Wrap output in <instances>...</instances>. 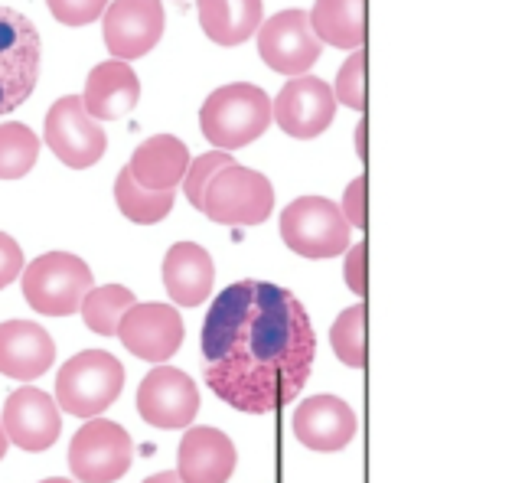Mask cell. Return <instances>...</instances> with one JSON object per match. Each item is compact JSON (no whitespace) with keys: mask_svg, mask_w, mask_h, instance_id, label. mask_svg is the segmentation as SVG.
I'll return each instance as SVG.
<instances>
[{"mask_svg":"<svg viewBox=\"0 0 512 483\" xmlns=\"http://www.w3.org/2000/svg\"><path fill=\"white\" fill-rule=\"evenodd\" d=\"M206 386L245 415L291 405L310 379L317 337L297 297L268 281H235L203 324Z\"/></svg>","mask_w":512,"mask_h":483,"instance_id":"cell-1","label":"cell"},{"mask_svg":"<svg viewBox=\"0 0 512 483\" xmlns=\"http://www.w3.org/2000/svg\"><path fill=\"white\" fill-rule=\"evenodd\" d=\"M271 125V98L248 82H232L212 92L199 108V128L219 151H235L258 141Z\"/></svg>","mask_w":512,"mask_h":483,"instance_id":"cell-2","label":"cell"},{"mask_svg":"<svg viewBox=\"0 0 512 483\" xmlns=\"http://www.w3.org/2000/svg\"><path fill=\"white\" fill-rule=\"evenodd\" d=\"M23 301L43 317L79 314L85 294L95 288L92 268L72 252H46L23 265Z\"/></svg>","mask_w":512,"mask_h":483,"instance_id":"cell-3","label":"cell"},{"mask_svg":"<svg viewBox=\"0 0 512 483\" xmlns=\"http://www.w3.org/2000/svg\"><path fill=\"white\" fill-rule=\"evenodd\" d=\"M124 366L105 350H85L56 373V405L79 418H98L121 395Z\"/></svg>","mask_w":512,"mask_h":483,"instance_id":"cell-4","label":"cell"},{"mask_svg":"<svg viewBox=\"0 0 512 483\" xmlns=\"http://www.w3.org/2000/svg\"><path fill=\"white\" fill-rule=\"evenodd\" d=\"M40 30L14 7H0V115L17 111L40 79Z\"/></svg>","mask_w":512,"mask_h":483,"instance_id":"cell-5","label":"cell"},{"mask_svg":"<svg viewBox=\"0 0 512 483\" xmlns=\"http://www.w3.org/2000/svg\"><path fill=\"white\" fill-rule=\"evenodd\" d=\"M349 222L340 206L327 196H301L281 213V239L291 252L304 258H336L343 255L349 239Z\"/></svg>","mask_w":512,"mask_h":483,"instance_id":"cell-6","label":"cell"},{"mask_svg":"<svg viewBox=\"0 0 512 483\" xmlns=\"http://www.w3.org/2000/svg\"><path fill=\"white\" fill-rule=\"evenodd\" d=\"M274 209V187L265 173L232 164L209 180L203 193V209L219 226H258Z\"/></svg>","mask_w":512,"mask_h":483,"instance_id":"cell-7","label":"cell"},{"mask_svg":"<svg viewBox=\"0 0 512 483\" xmlns=\"http://www.w3.org/2000/svg\"><path fill=\"white\" fill-rule=\"evenodd\" d=\"M134 461V441L118 421L92 418L69 444V470L82 483H115Z\"/></svg>","mask_w":512,"mask_h":483,"instance_id":"cell-8","label":"cell"},{"mask_svg":"<svg viewBox=\"0 0 512 483\" xmlns=\"http://www.w3.org/2000/svg\"><path fill=\"white\" fill-rule=\"evenodd\" d=\"M43 138L49 144V151L59 157V164H66L72 170L95 167L108 147L102 125L85 111L79 95H66L53 102V108L46 111Z\"/></svg>","mask_w":512,"mask_h":483,"instance_id":"cell-9","label":"cell"},{"mask_svg":"<svg viewBox=\"0 0 512 483\" xmlns=\"http://www.w3.org/2000/svg\"><path fill=\"white\" fill-rule=\"evenodd\" d=\"M258 56L265 66L281 76H307V69L320 59L323 43L310 27L307 10H281L258 27Z\"/></svg>","mask_w":512,"mask_h":483,"instance_id":"cell-10","label":"cell"},{"mask_svg":"<svg viewBox=\"0 0 512 483\" xmlns=\"http://www.w3.org/2000/svg\"><path fill=\"white\" fill-rule=\"evenodd\" d=\"M196 412H199V389L177 366L157 363L144 376L141 386H137V415L147 425L164 431L190 428Z\"/></svg>","mask_w":512,"mask_h":483,"instance_id":"cell-11","label":"cell"},{"mask_svg":"<svg viewBox=\"0 0 512 483\" xmlns=\"http://www.w3.org/2000/svg\"><path fill=\"white\" fill-rule=\"evenodd\" d=\"M167 14L160 0H111L102 14V33L111 59L131 63L160 43Z\"/></svg>","mask_w":512,"mask_h":483,"instance_id":"cell-12","label":"cell"},{"mask_svg":"<svg viewBox=\"0 0 512 483\" xmlns=\"http://www.w3.org/2000/svg\"><path fill=\"white\" fill-rule=\"evenodd\" d=\"M336 98L333 89L317 76H294L271 102V118L287 138L310 141L333 125Z\"/></svg>","mask_w":512,"mask_h":483,"instance_id":"cell-13","label":"cell"},{"mask_svg":"<svg viewBox=\"0 0 512 483\" xmlns=\"http://www.w3.org/2000/svg\"><path fill=\"white\" fill-rule=\"evenodd\" d=\"M115 337L124 343V350L147 363H167L183 343V317L170 304H134L121 317Z\"/></svg>","mask_w":512,"mask_h":483,"instance_id":"cell-14","label":"cell"},{"mask_svg":"<svg viewBox=\"0 0 512 483\" xmlns=\"http://www.w3.org/2000/svg\"><path fill=\"white\" fill-rule=\"evenodd\" d=\"M0 425H4L10 444H17L20 451L36 454V451L53 448L59 441L62 418H59L56 399H49L43 389L23 386L14 395H7Z\"/></svg>","mask_w":512,"mask_h":483,"instance_id":"cell-15","label":"cell"},{"mask_svg":"<svg viewBox=\"0 0 512 483\" xmlns=\"http://www.w3.org/2000/svg\"><path fill=\"white\" fill-rule=\"evenodd\" d=\"M359 421L356 412L336 395H314L304 399L294 412V435L310 451L333 454L343 451L356 438Z\"/></svg>","mask_w":512,"mask_h":483,"instance_id":"cell-16","label":"cell"},{"mask_svg":"<svg viewBox=\"0 0 512 483\" xmlns=\"http://www.w3.org/2000/svg\"><path fill=\"white\" fill-rule=\"evenodd\" d=\"M235 470V444L219 428H186L177 451V474L183 483H229Z\"/></svg>","mask_w":512,"mask_h":483,"instance_id":"cell-17","label":"cell"},{"mask_svg":"<svg viewBox=\"0 0 512 483\" xmlns=\"http://www.w3.org/2000/svg\"><path fill=\"white\" fill-rule=\"evenodd\" d=\"M56 359V343L33 320L0 324V373L10 379H40Z\"/></svg>","mask_w":512,"mask_h":483,"instance_id":"cell-18","label":"cell"},{"mask_svg":"<svg viewBox=\"0 0 512 483\" xmlns=\"http://www.w3.org/2000/svg\"><path fill=\"white\" fill-rule=\"evenodd\" d=\"M79 98L95 121H118L141 102V79H137L131 63L108 59V63H98L89 72L85 92Z\"/></svg>","mask_w":512,"mask_h":483,"instance_id":"cell-19","label":"cell"},{"mask_svg":"<svg viewBox=\"0 0 512 483\" xmlns=\"http://www.w3.org/2000/svg\"><path fill=\"white\" fill-rule=\"evenodd\" d=\"M164 288L180 307H199L209 301L212 284H216V265L212 255L196 242H177L164 255Z\"/></svg>","mask_w":512,"mask_h":483,"instance_id":"cell-20","label":"cell"},{"mask_svg":"<svg viewBox=\"0 0 512 483\" xmlns=\"http://www.w3.org/2000/svg\"><path fill=\"white\" fill-rule=\"evenodd\" d=\"M186 167H190V147L173 134H154L137 144L131 154V177L147 190H177Z\"/></svg>","mask_w":512,"mask_h":483,"instance_id":"cell-21","label":"cell"},{"mask_svg":"<svg viewBox=\"0 0 512 483\" xmlns=\"http://www.w3.org/2000/svg\"><path fill=\"white\" fill-rule=\"evenodd\" d=\"M199 27L219 46H242L261 27V0H196Z\"/></svg>","mask_w":512,"mask_h":483,"instance_id":"cell-22","label":"cell"},{"mask_svg":"<svg viewBox=\"0 0 512 483\" xmlns=\"http://www.w3.org/2000/svg\"><path fill=\"white\" fill-rule=\"evenodd\" d=\"M310 27L320 43L336 49H362L366 43V0H317Z\"/></svg>","mask_w":512,"mask_h":483,"instance_id":"cell-23","label":"cell"},{"mask_svg":"<svg viewBox=\"0 0 512 483\" xmlns=\"http://www.w3.org/2000/svg\"><path fill=\"white\" fill-rule=\"evenodd\" d=\"M173 200H177V193L173 190L141 187V183L131 177L128 167H124L115 180V203L121 209V216L137 222V226H154V222L167 219L170 209H173Z\"/></svg>","mask_w":512,"mask_h":483,"instance_id":"cell-24","label":"cell"},{"mask_svg":"<svg viewBox=\"0 0 512 483\" xmlns=\"http://www.w3.org/2000/svg\"><path fill=\"white\" fill-rule=\"evenodd\" d=\"M134 304H137L134 294L124 288V284H102V288H92L85 294L79 314L85 320V327L98 333V337H115L121 317L128 314Z\"/></svg>","mask_w":512,"mask_h":483,"instance_id":"cell-25","label":"cell"},{"mask_svg":"<svg viewBox=\"0 0 512 483\" xmlns=\"http://www.w3.org/2000/svg\"><path fill=\"white\" fill-rule=\"evenodd\" d=\"M40 157V138L33 128L20 125V121H7L0 125V180H20L36 167Z\"/></svg>","mask_w":512,"mask_h":483,"instance_id":"cell-26","label":"cell"},{"mask_svg":"<svg viewBox=\"0 0 512 483\" xmlns=\"http://www.w3.org/2000/svg\"><path fill=\"white\" fill-rule=\"evenodd\" d=\"M330 343L340 363L349 369L366 366V304H353L333 320L330 327Z\"/></svg>","mask_w":512,"mask_h":483,"instance_id":"cell-27","label":"cell"},{"mask_svg":"<svg viewBox=\"0 0 512 483\" xmlns=\"http://www.w3.org/2000/svg\"><path fill=\"white\" fill-rule=\"evenodd\" d=\"M333 98L349 111H366V53L362 49H353V56L336 72Z\"/></svg>","mask_w":512,"mask_h":483,"instance_id":"cell-28","label":"cell"},{"mask_svg":"<svg viewBox=\"0 0 512 483\" xmlns=\"http://www.w3.org/2000/svg\"><path fill=\"white\" fill-rule=\"evenodd\" d=\"M235 160L229 151H209L203 157H196L190 167H186L183 173V193H186V200H190L193 209H203V193L209 187V180L216 177L219 170H226L232 167Z\"/></svg>","mask_w":512,"mask_h":483,"instance_id":"cell-29","label":"cell"},{"mask_svg":"<svg viewBox=\"0 0 512 483\" xmlns=\"http://www.w3.org/2000/svg\"><path fill=\"white\" fill-rule=\"evenodd\" d=\"M46 7L66 27H85L105 14L108 0H46Z\"/></svg>","mask_w":512,"mask_h":483,"instance_id":"cell-30","label":"cell"},{"mask_svg":"<svg viewBox=\"0 0 512 483\" xmlns=\"http://www.w3.org/2000/svg\"><path fill=\"white\" fill-rule=\"evenodd\" d=\"M340 213L346 216V222L353 229H366V222H369L366 219V173H359V177L343 190Z\"/></svg>","mask_w":512,"mask_h":483,"instance_id":"cell-31","label":"cell"},{"mask_svg":"<svg viewBox=\"0 0 512 483\" xmlns=\"http://www.w3.org/2000/svg\"><path fill=\"white\" fill-rule=\"evenodd\" d=\"M20 275H23V249L17 245L14 235L0 232V291Z\"/></svg>","mask_w":512,"mask_h":483,"instance_id":"cell-32","label":"cell"},{"mask_svg":"<svg viewBox=\"0 0 512 483\" xmlns=\"http://www.w3.org/2000/svg\"><path fill=\"white\" fill-rule=\"evenodd\" d=\"M343 255H346L343 265L346 288L353 294H366V242H353Z\"/></svg>","mask_w":512,"mask_h":483,"instance_id":"cell-33","label":"cell"},{"mask_svg":"<svg viewBox=\"0 0 512 483\" xmlns=\"http://www.w3.org/2000/svg\"><path fill=\"white\" fill-rule=\"evenodd\" d=\"M356 154H359V160L369 157V147H366V118H362L359 125H356Z\"/></svg>","mask_w":512,"mask_h":483,"instance_id":"cell-34","label":"cell"},{"mask_svg":"<svg viewBox=\"0 0 512 483\" xmlns=\"http://www.w3.org/2000/svg\"><path fill=\"white\" fill-rule=\"evenodd\" d=\"M144 483H183L177 470H164V474H154V477H147Z\"/></svg>","mask_w":512,"mask_h":483,"instance_id":"cell-35","label":"cell"},{"mask_svg":"<svg viewBox=\"0 0 512 483\" xmlns=\"http://www.w3.org/2000/svg\"><path fill=\"white\" fill-rule=\"evenodd\" d=\"M7 431H4V425H0V461H4V454H7Z\"/></svg>","mask_w":512,"mask_h":483,"instance_id":"cell-36","label":"cell"},{"mask_svg":"<svg viewBox=\"0 0 512 483\" xmlns=\"http://www.w3.org/2000/svg\"><path fill=\"white\" fill-rule=\"evenodd\" d=\"M43 483H72V480H62V477H49V480H43Z\"/></svg>","mask_w":512,"mask_h":483,"instance_id":"cell-37","label":"cell"}]
</instances>
